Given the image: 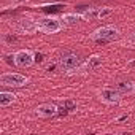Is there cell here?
<instances>
[{"label": "cell", "mask_w": 135, "mask_h": 135, "mask_svg": "<svg viewBox=\"0 0 135 135\" xmlns=\"http://www.w3.org/2000/svg\"><path fill=\"white\" fill-rule=\"evenodd\" d=\"M119 37H121V30L116 26H113V24L102 26V27L95 29L89 35V38L92 41H95V43H111V41L118 40Z\"/></svg>", "instance_id": "6da1fadb"}, {"label": "cell", "mask_w": 135, "mask_h": 135, "mask_svg": "<svg viewBox=\"0 0 135 135\" xmlns=\"http://www.w3.org/2000/svg\"><path fill=\"white\" fill-rule=\"evenodd\" d=\"M59 64V70L60 72H76L80 69V65L83 64L80 56L75 52H65L57 59Z\"/></svg>", "instance_id": "7a4b0ae2"}, {"label": "cell", "mask_w": 135, "mask_h": 135, "mask_svg": "<svg viewBox=\"0 0 135 135\" xmlns=\"http://www.w3.org/2000/svg\"><path fill=\"white\" fill-rule=\"evenodd\" d=\"M30 78L21 73H13V72H7L0 75V84L5 88H22L26 84H29Z\"/></svg>", "instance_id": "3957f363"}, {"label": "cell", "mask_w": 135, "mask_h": 135, "mask_svg": "<svg viewBox=\"0 0 135 135\" xmlns=\"http://www.w3.org/2000/svg\"><path fill=\"white\" fill-rule=\"evenodd\" d=\"M37 26H38V32L43 33H57L64 29V22L62 19H57L54 16H48V18H41L37 19Z\"/></svg>", "instance_id": "277c9868"}, {"label": "cell", "mask_w": 135, "mask_h": 135, "mask_svg": "<svg viewBox=\"0 0 135 135\" xmlns=\"http://www.w3.org/2000/svg\"><path fill=\"white\" fill-rule=\"evenodd\" d=\"M113 8L111 7H89L86 8L81 16H83V21H92V19H105L108 16L113 15Z\"/></svg>", "instance_id": "5b68a950"}, {"label": "cell", "mask_w": 135, "mask_h": 135, "mask_svg": "<svg viewBox=\"0 0 135 135\" xmlns=\"http://www.w3.org/2000/svg\"><path fill=\"white\" fill-rule=\"evenodd\" d=\"M13 64L19 69H29L35 64V52L30 49H19L13 54Z\"/></svg>", "instance_id": "8992f818"}, {"label": "cell", "mask_w": 135, "mask_h": 135, "mask_svg": "<svg viewBox=\"0 0 135 135\" xmlns=\"http://www.w3.org/2000/svg\"><path fill=\"white\" fill-rule=\"evenodd\" d=\"M99 99L105 103V105H119L122 100V94L118 89H111V88H102L99 91Z\"/></svg>", "instance_id": "52a82bcc"}, {"label": "cell", "mask_w": 135, "mask_h": 135, "mask_svg": "<svg viewBox=\"0 0 135 135\" xmlns=\"http://www.w3.org/2000/svg\"><path fill=\"white\" fill-rule=\"evenodd\" d=\"M35 114L38 118L49 119V118H54V116L59 114V107L54 105V103H41L35 108Z\"/></svg>", "instance_id": "ba28073f"}, {"label": "cell", "mask_w": 135, "mask_h": 135, "mask_svg": "<svg viewBox=\"0 0 135 135\" xmlns=\"http://www.w3.org/2000/svg\"><path fill=\"white\" fill-rule=\"evenodd\" d=\"M100 65H102V56L92 54V56H89V57L80 65V69H78L76 72H94V70L99 69Z\"/></svg>", "instance_id": "9c48e42d"}, {"label": "cell", "mask_w": 135, "mask_h": 135, "mask_svg": "<svg viewBox=\"0 0 135 135\" xmlns=\"http://www.w3.org/2000/svg\"><path fill=\"white\" fill-rule=\"evenodd\" d=\"M19 32L26 33V35H32L35 32H38V26H37V21L30 19V18H24L18 22V27H16Z\"/></svg>", "instance_id": "30bf717a"}, {"label": "cell", "mask_w": 135, "mask_h": 135, "mask_svg": "<svg viewBox=\"0 0 135 135\" xmlns=\"http://www.w3.org/2000/svg\"><path fill=\"white\" fill-rule=\"evenodd\" d=\"M116 89L122 95H132V94H135V83L133 81H119L116 84Z\"/></svg>", "instance_id": "8fae6325"}, {"label": "cell", "mask_w": 135, "mask_h": 135, "mask_svg": "<svg viewBox=\"0 0 135 135\" xmlns=\"http://www.w3.org/2000/svg\"><path fill=\"white\" fill-rule=\"evenodd\" d=\"M64 26H76V22H80L83 19L81 13H64L60 16Z\"/></svg>", "instance_id": "7c38bea8"}, {"label": "cell", "mask_w": 135, "mask_h": 135, "mask_svg": "<svg viewBox=\"0 0 135 135\" xmlns=\"http://www.w3.org/2000/svg\"><path fill=\"white\" fill-rule=\"evenodd\" d=\"M15 102H16V94L8 92V91H2V92H0V107H2V108H7V107L13 105Z\"/></svg>", "instance_id": "4fadbf2b"}, {"label": "cell", "mask_w": 135, "mask_h": 135, "mask_svg": "<svg viewBox=\"0 0 135 135\" xmlns=\"http://www.w3.org/2000/svg\"><path fill=\"white\" fill-rule=\"evenodd\" d=\"M76 102H73V100H70V99H65L64 102H62V110H65L67 113L69 111H75L76 110Z\"/></svg>", "instance_id": "5bb4252c"}, {"label": "cell", "mask_w": 135, "mask_h": 135, "mask_svg": "<svg viewBox=\"0 0 135 135\" xmlns=\"http://www.w3.org/2000/svg\"><path fill=\"white\" fill-rule=\"evenodd\" d=\"M129 45L135 46V30H132V32H130V35H129Z\"/></svg>", "instance_id": "9a60e30c"}, {"label": "cell", "mask_w": 135, "mask_h": 135, "mask_svg": "<svg viewBox=\"0 0 135 135\" xmlns=\"http://www.w3.org/2000/svg\"><path fill=\"white\" fill-rule=\"evenodd\" d=\"M5 41L13 43V41H16V37H15V35H5Z\"/></svg>", "instance_id": "2e32d148"}, {"label": "cell", "mask_w": 135, "mask_h": 135, "mask_svg": "<svg viewBox=\"0 0 135 135\" xmlns=\"http://www.w3.org/2000/svg\"><path fill=\"white\" fill-rule=\"evenodd\" d=\"M127 119H129V114H122L118 119H114V122H122V121H127Z\"/></svg>", "instance_id": "e0dca14e"}, {"label": "cell", "mask_w": 135, "mask_h": 135, "mask_svg": "<svg viewBox=\"0 0 135 135\" xmlns=\"http://www.w3.org/2000/svg\"><path fill=\"white\" fill-rule=\"evenodd\" d=\"M41 60H43V54L37 52V54H35V62H41Z\"/></svg>", "instance_id": "ac0fdd59"}, {"label": "cell", "mask_w": 135, "mask_h": 135, "mask_svg": "<svg viewBox=\"0 0 135 135\" xmlns=\"http://www.w3.org/2000/svg\"><path fill=\"white\" fill-rule=\"evenodd\" d=\"M127 67H129V69H135V59L133 60H129L127 62Z\"/></svg>", "instance_id": "d6986e66"}, {"label": "cell", "mask_w": 135, "mask_h": 135, "mask_svg": "<svg viewBox=\"0 0 135 135\" xmlns=\"http://www.w3.org/2000/svg\"><path fill=\"white\" fill-rule=\"evenodd\" d=\"M13 2V5H16V3H22V2H26V0H11Z\"/></svg>", "instance_id": "ffe728a7"}]
</instances>
